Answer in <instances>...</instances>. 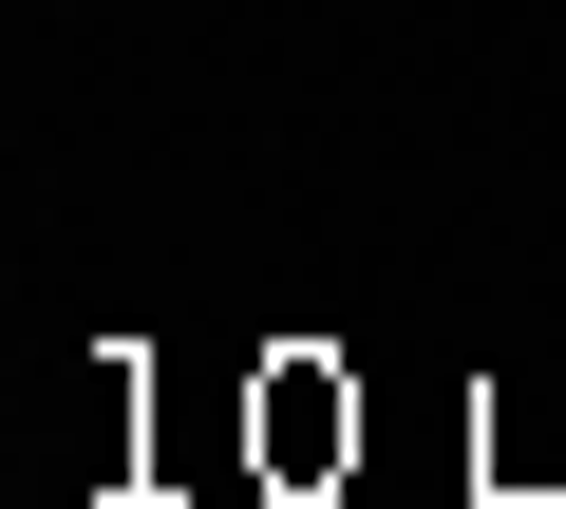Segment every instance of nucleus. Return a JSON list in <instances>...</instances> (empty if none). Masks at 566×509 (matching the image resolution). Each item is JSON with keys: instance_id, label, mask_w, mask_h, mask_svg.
<instances>
[{"instance_id": "f257e3e1", "label": "nucleus", "mask_w": 566, "mask_h": 509, "mask_svg": "<svg viewBox=\"0 0 566 509\" xmlns=\"http://www.w3.org/2000/svg\"><path fill=\"white\" fill-rule=\"evenodd\" d=\"M340 453H359V396H340L322 359H283V378H264V471L303 490V471H340Z\"/></svg>"}]
</instances>
